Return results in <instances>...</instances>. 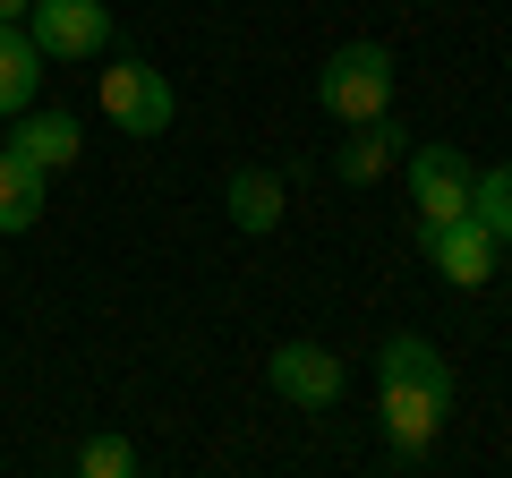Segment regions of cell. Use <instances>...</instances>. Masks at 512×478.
<instances>
[{
	"label": "cell",
	"instance_id": "ba28073f",
	"mask_svg": "<svg viewBox=\"0 0 512 478\" xmlns=\"http://www.w3.org/2000/svg\"><path fill=\"white\" fill-rule=\"evenodd\" d=\"M444 410H453V393H427V385H376V419H384V436H393V453H427V444L444 436Z\"/></svg>",
	"mask_w": 512,
	"mask_h": 478
},
{
	"label": "cell",
	"instance_id": "5bb4252c",
	"mask_svg": "<svg viewBox=\"0 0 512 478\" xmlns=\"http://www.w3.org/2000/svg\"><path fill=\"white\" fill-rule=\"evenodd\" d=\"M470 214L495 231V248H512V163H495V171L470 180Z\"/></svg>",
	"mask_w": 512,
	"mask_h": 478
},
{
	"label": "cell",
	"instance_id": "30bf717a",
	"mask_svg": "<svg viewBox=\"0 0 512 478\" xmlns=\"http://www.w3.org/2000/svg\"><path fill=\"white\" fill-rule=\"evenodd\" d=\"M222 214H231V231H248V239H265L282 214H291V197H282V180L274 171H256V163H239L231 180H222Z\"/></svg>",
	"mask_w": 512,
	"mask_h": 478
},
{
	"label": "cell",
	"instance_id": "9c48e42d",
	"mask_svg": "<svg viewBox=\"0 0 512 478\" xmlns=\"http://www.w3.org/2000/svg\"><path fill=\"white\" fill-rule=\"evenodd\" d=\"M9 146H18L26 163H43V171H69L77 154H86V129H77L69 111H43V103H26L18 120H9Z\"/></svg>",
	"mask_w": 512,
	"mask_h": 478
},
{
	"label": "cell",
	"instance_id": "2e32d148",
	"mask_svg": "<svg viewBox=\"0 0 512 478\" xmlns=\"http://www.w3.org/2000/svg\"><path fill=\"white\" fill-rule=\"evenodd\" d=\"M26 9H35V0H0V18H26Z\"/></svg>",
	"mask_w": 512,
	"mask_h": 478
},
{
	"label": "cell",
	"instance_id": "52a82bcc",
	"mask_svg": "<svg viewBox=\"0 0 512 478\" xmlns=\"http://www.w3.org/2000/svg\"><path fill=\"white\" fill-rule=\"evenodd\" d=\"M402 146H410V129L393 120V111H376V120H350L342 146H333V180H350V188L384 180V171L402 163Z\"/></svg>",
	"mask_w": 512,
	"mask_h": 478
},
{
	"label": "cell",
	"instance_id": "8992f818",
	"mask_svg": "<svg viewBox=\"0 0 512 478\" xmlns=\"http://www.w3.org/2000/svg\"><path fill=\"white\" fill-rule=\"evenodd\" d=\"M419 248H427V265H436L453 291H487L495 282V231L478 214H453V222H427L419 231Z\"/></svg>",
	"mask_w": 512,
	"mask_h": 478
},
{
	"label": "cell",
	"instance_id": "7c38bea8",
	"mask_svg": "<svg viewBox=\"0 0 512 478\" xmlns=\"http://www.w3.org/2000/svg\"><path fill=\"white\" fill-rule=\"evenodd\" d=\"M376 385H427V393H453V368L427 333H384L376 342Z\"/></svg>",
	"mask_w": 512,
	"mask_h": 478
},
{
	"label": "cell",
	"instance_id": "277c9868",
	"mask_svg": "<svg viewBox=\"0 0 512 478\" xmlns=\"http://www.w3.org/2000/svg\"><path fill=\"white\" fill-rule=\"evenodd\" d=\"M26 35H35L43 60H103L111 52V9L103 0H35Z\"/></svg>",
	"mask_w": 512,
	"mask_h": 478
},
{
	"label": "cell",
	"instance_id": "8fae6325",
	"mask_svg": "<svg viewBox=\"0 0 512 478\" xmlns=\"http://www.w3.org/2000/svg\"><path fill=\"white\" fill-rule=\"evenodd\" d=\"M43 69H52V60L35 52L26 18H0V120H18V111L43 94Z\"/></svg>",
	"mask_w": 512,
	"mask_h": 478
},
{
	"label": "cell",
	"instance_id": "9a60e30c",
	"mask_svg": "<svg viewBox=\"0 0 512 478\" xmlns=\"http://www.w3.org/2000/svg\"><path fill=\"white\" fill-rule=\"evenodd\" d=\"M77 478H137V444L128 436H86L77 444Z\"/></svg>",
	"mask_w": 512,
	"mask_h": 478
},
{
	"label": "cell",
	"instance_id": "7a4b0ae2",
	"mask_svg": "<svg viewBox=\"0 0 512 478\" xmlns=\"http://www.w3.org/2000/svg\"><path fill=\"white\" fill-rule=\"evenodd\" d=\"M94 103H103V120L120 137H137V146H154V137L180 120V94H171L163 69H146V60H111L103 77H94Z\"/></svg>",
	"mask_w": 512,
	"mask_h": 478
},
{
	"label": "cell",
	"instance_id": "5b68a950",
	"mask_svg": "<svg viewBox=\"0 0 512 478\" xmlns=\"http://www.w3.org/2000/svg\"><path fill=\"white\" fill-rule=\"evenodd\" d=\"M265 385H274L291 410H333L350 393V368L333 359L325 342H282L274 359H265Z\"/></svg>",
	"mask_w": 512,
	"mask_h": 478
},
{
	"label": "cell",
	"instance_id": "e0dca14e",
	"mask_svg": "<svg viewBox=\"0 0 512 478\" xmlns=\"http://www.w3.org/2000/svg\"><path fill=\"white\" fill-rule=\"evenodd\" d=\"M504 111H512V94H504Z\"/></svg>",
	"mask_w": 512,
	"mask_h": 478
},
{
	"label": "cell",
	"instance_id": "4fadbf2b",
	"mask_svg": "<svg viewBox=\"0 0 512 478\" xmlns=\"http://www.w3.org/2000/svg\"><path fill=\"white\" fill-rule=\"evenodd\" d=\"M43 197H52V171L26 163L18 146H0V239H18L43 222Z\"/></svg>",
	"mask_w": 512,
	"mask_h": 478
},
{
	"label": "cell",
	"instance_id": "6da1fadb",
	"mask_svg": "<svg viewBox=\"0 0 512 478\" xmlns=\"http://www.w3.org/2000/svg\"><path fill=\"white\" fill-rule=\"evenodd\" d=\"M393 52H384L376 35H359V43H342V52H325V69H316V103L333 111V120H376V111H393Z\"/></svg>",
	"mask_w": 512,
	"mask_h": 478
},
{
	"label": "cell",
	"instance_id": "3957f363",
	"mask_svg": "<svg viewBox=\"0 0 512 478\" xmlns=\"http://www.w3.org/2000/svg\"><path fill=\"white\" fill-rule=\"evenodd\" d=\"M402 180H410V205H419V231H427V222L470 214L478 163H470L461 146H402Z\"/></svg>",
	"mask_w": 512,
	"mask_h": 478
}]
</instances>
